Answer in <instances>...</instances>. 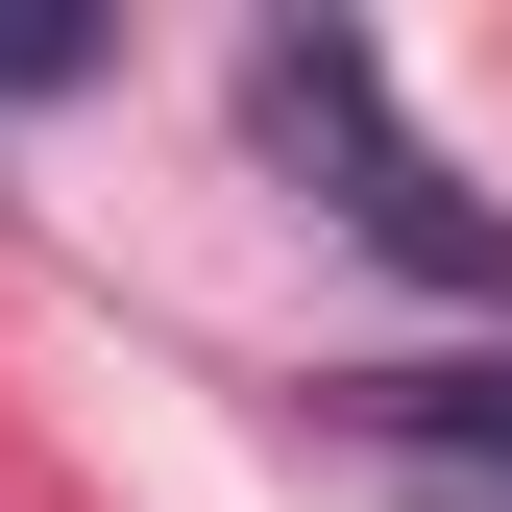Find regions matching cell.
I'll use <instances>...</instances> for the list:
<instances>
[{"instance_id":"obj_1","label":"cell","mask_w":512,"mask_h":512,"mask_svg":"<svg viewBox=\"0 0 512 512\" xmlns=\"http://www.w3.org/2000/svg\"><path fill=\"white\" fill-rule=\"evenodd\" d=\"M244 147H269L293 196L366 244V269H415V293H488V317H512V220L391 122V49H366V25H244Z\"/></svg>"},{"instance_id":"obj_2","label":"cell","mask_w":512,"mask_h":512,"mask_svg":"<svg viewBox=\"0 0 512 512\" xmlns=\"http://www.w3.org/2000/svg\"><path fill=\"white\" fill-rule=\"evenodd\" d=\"M317 439H342L391 512H512V366H342Z\"/></svg>"},{"instance_id":"obj_3","label":"cell","mask_w":512,"mask_h":512,"mask_svg":"<svg viewBox=\"0 0 512 512\" xmlns=\"http://www.w3.org/2000/svg\"><path fill=\"white\" fill-rule=\"evenodd\" d=\"M49 74H98V25L74 0H0V98H49Z\"/></svg>"}]
</instances>
